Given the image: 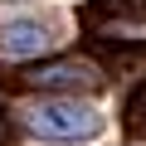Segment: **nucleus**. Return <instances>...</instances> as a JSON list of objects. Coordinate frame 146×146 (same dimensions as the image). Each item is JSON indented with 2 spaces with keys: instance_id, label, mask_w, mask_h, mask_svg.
Segmentation results:
<instances>
[{
  "instance_id": "7ed1b4c3",
  "label": "nucleus",
  "mask_w": 146,
  "mask_h": 146,
  "mask_svg": "<svg viewBox=\"0 0 146 146\" xmlns=\"http://www.w3.org/2000/svg\"><path fill=\"white\" fill-rule=\"evenodd\" d=\"M83 25L98 39L112 44H141L146 49V5H107V10H88Z\"/></svg>"
},
{
  "instance_id": "39448f33",
  "label": "nucleus",
  "mask_w": 146,
  "mask_h": 146,
  "mask_svg": "<svg viewBox=\"0 0 146 146\" xmlns=\"http://www.w3.org/2000/svg\"><path fill=\"white\" fill-rule=\"evenodd\" d=\"M5 136H10V127H5V117H0V146H5Z\"/></svg>"
},
{
  "instance_id": "f257e3e1",
  "label": "nucleus",
  "mask_w": 146,
  "mask_h": 146,
  "mask_svg": "<svg viewBox=\"0 0 146 146\" xmlns=\"http://www.w3.org/2000/svg\"><path fill=\"white\" fill-rule=\"evenodd\" d=\"M25 127L39 141H93L102 136V112L63 93V98H39L34 107H25Z\"/></svg>"
},
{
  "instance_id": "f03ea898",
  "label": "nucleus",
  "mask_w": 146,
  "mask_h": 146,
  "mask_svg": "<svg viewBox=\"0 0 146 146\" xmlns=\"http://www.w3.org/2000/svg\"><path fill=\"white\" fill-rule=\"evenodd\" d=\"M25 83L29 88H44V93H98L102 88V73L88 63V58H49V63H34L25 68Z\"/></svg>"
},
{
  "instance_id": "20e7f679",
  "label": "nucleus",
  "mask_w": 146,
  "mask_h": 146,
  "mask_svg": "<svg viewBox=\"0 0 146 146\" xmlns=\"http://www.w3.org/2000/svg\"><path fill=\"white\" fill-rule=\"evenodd\" d=\"M49 49H54V29L39 25V20H10V25H0V54L34 58V54H49Z\"/></svg>"
}]
</instances>
